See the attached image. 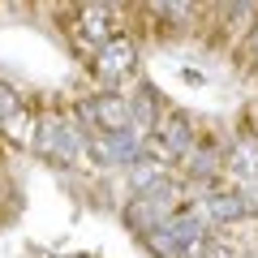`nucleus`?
Returning <instances> with one entry per match:
<instances>
[{
	"mask_svg": "<svg viewBox=\"0 0 258 258\" xmlns=\"http://www.w3.org/2000/svg\"><path fill=\"white\" fill-rule=\"evenodd\" d=\"M13 112H18V99H13L9 86H0V116H13Z\"/></svg>",
	"mask_w": 258,
	"mask_h": 258,
	"instance_id": "nucleus-1",
	"label": "nucleus"
}]
</instances>
